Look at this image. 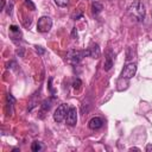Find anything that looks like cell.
Returning a JSON list of instances; mask_svg holds the SVG:
<instances>
[{
    "instance_id": "obj_21",
    "label": "cell",
    "mask_w": 152,
    "mask_h": 152,
    "mask_svg": "<svg viewBox=\"0 0 152 152\" xmlns=\"http://www.w3.org/2000/svg\"><path fill=\"white\" fill-rule=\"evenodd\" d=\"M130 150H131V151H133V150H134V151H140V149H138V147H131Z\"/></svg>"
},
{
    "instance_id": "obj_8",
    "label": "cell",
    "mask_w": 152,
    "mask_h": 152,
    "mask_svg": "<svg viewBox=\"0 0 152 152\" xmlns=\"http://www.w3.org/2000/svg\"><path fill=\"white\" fill-rule=\"evenodd\" d=\"M88 53H89V57L92 58H99L100 57V48L97 44H92L89 48H88Z\"/></svg>"
},
{
    "instance_id": "obj_5",
    "label": "cell",
    "mask_w": 152,
    "mask_h": 152,
    "mask_svg": "<svg viewBox=\"0 0 152 152\" xmlns=\"http://www.w3.org/2000/svg\"><path fill=\"white\" fill-rule=\"evenodd\" d=\"M68 109H69L68 105H66V104L59 105V106L57 107V109L55 111V113H54V120H55L56 122H62L63 120L66 119V117H67Z\"/></svg>"
},
{
    "instance_id": "obj_6",
    "label": "cell",
    "mask_w": 152,
    "mask_h": 152,
    "mask_svg": "<svg viewBox=\"0 0 152 152\" xmlns=\"http://www.w3.org/2000/svg\"><path fill=\"white\" fill-rule=\"evenodd\" d=\"M66 121L69 126H74L77 122V112H76L75 107H69L67 117H66Z\"/></svg>"
},
{
    "instance_id": "obj_7",
    "label": "cell",
    "mask_w": 152,
    "mask_h": 152,
    "mask_svg": "<svg viewBox=\"0 0 152 152\" xmlns=\"http://www.w3.org/2000/svg\"><path fill=\"white\" fill-rule=\"evenodd\" d=\"M88 126H89L91 130H99L104 126V120L99 118V117H94L89 120V122H88Z\"/></svg>"
},
{
    "instance_id": "obj_16",
    "label": "cell",
    "mask_w": 152,
    "mask_h": 152,
    "mask_svg": "<svg viewBox=\"0 0 152 152\" xmlns=\"http://www.w3.org/2000/svg\"><path fill=\"white\" fill-rule=\"evenodd\" d=\"M7 102H8L10 106H12V105H13V104L16 102V99H15L13 96H12L11 94H8V95H7Z\"/></svg>"
},
{
    "instance_id": "obj_15",
    "label": "cell",
    "mask_w": 152,
    "mask_h": 152,
    "mask_svg": "<svg viewBox=\"0 0 152 152\" xmlns=\"http://www.w3.org/2000/svg\"><path fill=\"white\" fill-rule=\"evenodd\" d=\"M24 1H25V5H26L28 7H30V10H32V11L36 10V6H35V4L31 1V0H24Z\"/></svg>"
},
{
    "instance_id": "obj_18",
    "label": "cell",
    "mask_w": 152,
    "mask_h": 152,
    "mask_svg": "<svg viewBox=\"0 0 152 152\" xmlns=\"http://www.w3.org/2000/svg\"><path fill=\"white\" fill-rule=\"evenodd\" d=\"M53 80H54L53 77H50V79H49V89H50V92H51V94H54V93H55V91L53 89V86H51V83H53Z\"/></svg>"
},
{
    "instance_id": "obj_11",
    "label": "cell",
    "mask_w": 152,
    "mask_h": 152,
    "mask_svg": "<svg viewBox=\"0 0 152 152\" xmlns=\"http://www.w3.org/2000/svg\"><path fill=\"white\" fill-rule=\"evenodd\" d=\"M51 105H53V100L51 99H48V100H45L44 102L42 104V107H41V109H42V114L43 113H45V112H49V109L51 108Z\"/></svg>"
},
{
    "instance_id": "obj_20",
    "label": "cell",
    "mask_w": 152,
    "mask_h": 152,
    "mask_svg": "<svg viewBox=\"0 0 152 152\" xmlns=\"http://www.w3.org/2000/svg\"><path fill=\"white\" fill-rule=\"evenodd\" d=\"M152 150V145L150 144V145H147V147H146V151H151Z\"/></svg>"
},
{
    "instance_id": "obj_9",
    "label": "cell",
    "mask_w": 152,
    "mask_h": 152,
    "mask_svg": "<svg viewBox=\"0 0 152 152\" xmlns=\"http://www.w3.org/2000/svg\"><path fill=\"white\" fill-rule=\"evenodd\" d=\"M113 67V56H112V51H108L107 54V57H106V61H105V67L104 69L106 71H109Z\"/></svg>"
},
{
    "instance_id": "obj_19",
    "label": "cell",
    "mask_w": 152,
    "mask_h": 152,
    "mask_svg": "<svg viewBox=\"0 0 152 152\" xmlns=\"http://www.w3.org/2000/svg\"><path fill=\"white\" fill-rule=\"evenodd\" d=\"M36 51H37V53H39V54H44V53H45V50L42 49L41 46H37V48H36Z\"/></svg>"
},
{
    "instance_id": "obj_3",
    "label": "cell",
    "mask_w": 152,
    "mask_h": 152,
    "mask_svg": "<svg viewBox=\"0 0 152 152\" xmlns=\"http://www.w3.org/2000/svg\"><path fill=\"white\" fill-rule=\"evenodd\" d=\"M53 28V20L50 17L48 16H43L38 19V23H37V30L38 32H42V33H45V32H49L50 29Z\"/></svg>"
},
{
    "instance_id": "obj_1",
    "label": "cell",
    "mask_w": 152,
    "mask_h": 152,
    "mask_svg": "<svg viewBox=\"0 0 152 152\" xmlns=\"http://www.w3.org/2000/svg\"><path fill=\"white\" fill-rule=\"evenodd\" d=\"M129 13L130 16L137 20V21H143L145 19V13H146V11H145V6L142 1H139V0H137V1L132 3L130 8H129Z\"/></svg>"
},
{
    "instance_id": "obj_2",
    "label": "cell",
    "mask_w": 152,
    "mask_h": 152,
    "mask_svg": "<svg viewBox=\"0 0 152 152\" xmlns=\"http://www.w3.org/2000/svg\"><path fill=\"white\" fill-rule=\"evenodd\" d=\"M88 56L89 57V53H88V49L87 50H70V51L67 54V61L68 63L73 66H76L83 59V57Z\"/></svg>"
},
{
    "instance_id": "obj_14",
    "label": "cell",
    "mask_w": 152,
    "mask_h": 152,
    "mask_svg": "<svg viewBox=\"0 0 152 152\" xmlns=\"http://www.w3.org/2000/svg\"><path fill=\"white\" fill-rule=\"evenodd\" d=\"M82 82L80 79H76L74 82H73V87H74V89H80V87H81Z\"/></svg>"
},
{
    "instance_id": "obj_10",
    "label": "cell",
    "mask_w": 152,
    "mask_h": 152,
    "mask_svg": "<svg viewBox=\"0 0 152 152\" xmlns=\"http://www.w3.org/2000/svg\"><path fill=\"white\" fill-rule=\"evenodd\" d=\"M104 10V6H102V4L101 3H99V1H94L93 4H92V12H93V15H99L101 11Z\"/></svg>"
},
{
    "instance_id": "obj_13",
    "label": "cell",
    "mask_w": 152,
    "mask_h": 152,
    "mask_svg": "<svg viewBox=\"0 0 152 152\" xmlns=\"http://www.w3.org/2000/svg\"><path fill=\"white\" fill-rule=\"evenodd\" d=\"M55 4L59 7H66L69 5V0H55Z\"/></svg>"
},
{
    "instance_id": "obj_12",
    "label": "cell",
    "mask_w": 152,
    "mask_h": 152,
    "mask_svg": "<svg viewBox=\"0 0 152 152\" xmlns=\"http://www.w3.org/2000/svg\"><path fill=\"white\" fill-rule=\"evenodd\" d=\"M42 149H43V146H42V144L39 142H33L32 145H31V150L33 152H38V151H41Z\"/></svg>"
},
{
    "instance_id": "obj_17",
    "label": "cell",
    "mask_w": 152,
    "mask_h": 152,
    "mask_svg": "<svg viewBox=\"0 0 152 152\" xmlns=\"http://www.w3.org/2000/svg\"><path fill=\"white\" fill-rule=\"evenodd\" d=\"M10 31H11V32H16V33H20L19 28L16 26V25H11V26H10Z\"/></svg>"
},
{
    "instance_id": "obj_4",
    "label": "cell",
    "mask_w": 152,
    "mask_h": 152,
    "mask_svg": "<svg viewBox=\"0 0 152 152\" xmlns=\"http://www.w3.org/2000/svg\"><path fill=\"white\" fill-rule=\"evenodd\" d=\"M135 73H137V64L135 63H127L121 71V79L130 80L135 75Z\"/></svg>"
}]
</instances>
